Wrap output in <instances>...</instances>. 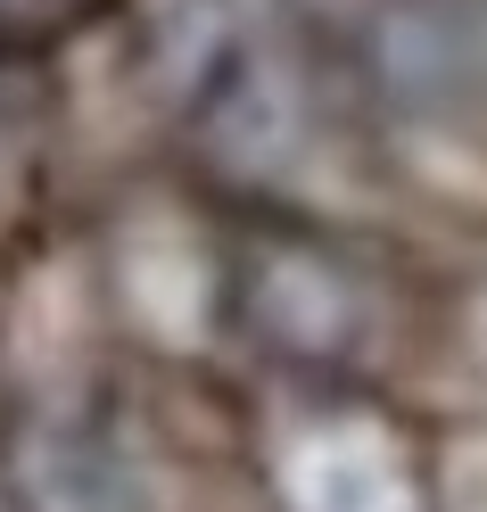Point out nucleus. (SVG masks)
I'll list each match as a JSON object with an SVG mask.
<instances>
[{
	"mask_svg": "<svg viewBox=\"0 0 487 512\" xmlns=\"http://www.w3.org/2000/svg\"><path fill=\"white\" fill-rule=\"evenodd\" d=\"M17 512H141V463L108 413L50 405L9 438Z\"/></svg>",
	"mask_w": 487,
	"mask_h": 512,
	"instance_id": "7ed1b4c3",
	"label": "nucleus"
},
{
	"mask_svg": "<svg viewBox=\"0 0 487 512\" xmlns=\"http://www.w3.org/2000/svg\"><path fill=\"white\" fill-rule=\"evenodd\" d=\"M273 512H438V479L397 405L355 380H289L256 438Z\"/></svg>",
	"mask_w": 487,
	"mask_h": 512,
	"instance_id": "f257e3e1",
	"label": "nucleus"
},
{
	"mask_svg": "<svg viewBox=\"0 0 487 512\" xmlns=\"http://www.w3.org/2000/svg\"><path fill=\"white\" fill-rule=\"evenodd\" d=\"M223 314L281 380H355L380 331V290L306 223H248L223 256Z\"/></svg>",
	"mask_w": 487,
	"mask_h": 512,
	"instance_id": "f03ea898",
	"label": "nucleus"
},
{
	"mask_svg": "<svg viewBox=\"0 0 487 512\" xmlns=\"http://www.w3.org/2000/svg\"><path fill=\"white\" fill-rule=\"evenodd\" d=\"M9 9H34V0H0V17H9Z\"/></svg>",
	"mask_w": 487,
	"mask_h": 512,
	"instance_id": "20e7f679",
	"label": "nucleus"
}]
</instances>
